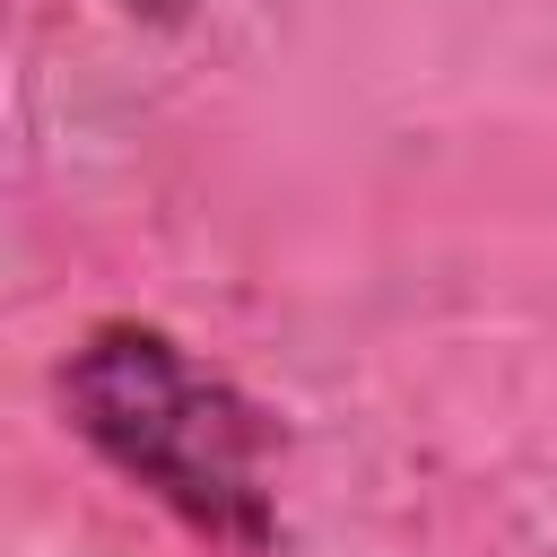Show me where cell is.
<instances>
[{
    "instance_id": "7a4b0ae2",
    "label": "cell",
    "mask_w": 557,
    "mask_h": 557,
    "mask_svg": "<svg viewBox=\"0 0 557 557\" xmlns=\"http://www.w3.org/2000/svg\"><path fill=\"white\" fill-rule=\"evenodd\" d=\"M113 9H122V17H139V26H183L200 0H113Z\"/></svg>"
},
{
    "instance_id": "6da1fadb",
    "label": "cell",
    "mask_w": 557,
    "mask_h": 557,
    "mask_svg": "<svg viewBox=\"0 0 557 557\" xmlns=\"http://www.w3.org/2000/svg\"><path fill=\"white\" fill-rule=\"evenodd\" d=\"M61 409L96 444V461H113L200 540L235 557H261L278 540V505H270L278 418L226 374L191 366L174 331L131 322V313L96 322L61 357Z\"/></svg>"
}]
</instances>
